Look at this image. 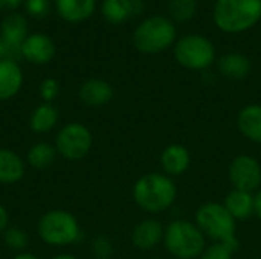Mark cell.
Instances as JSON below:
<instances>
[{
    "instance_id": "obj_25",
    "label": "cell",
    "mask_w": 261,
    "mask_h": 259,
    "mask_svg": "<svg viewBox=\"0 0 261 259\" xmlns=\"http://www.w3.org/2000/svg\"><path fill=\"white\" fill-rule=\"evenodd\" d=\"M239 249L225 243H211L205 247L199 259H232Z\"/></svg>"
},
{
    "instance_id": "obj_4",
    "label": "cell",
    "mask_w": 261,
    "mask_h": 259,
    "mask_svg": "<svg viewBox=\"0 0 261 259\" xmlns=\"http://www.w3.org/2000/svg\"><path fill=\"white\" fill-rule=\"evenodd\" d=\"M164 244L176 259H196L205 250L206 238L194 221L174 220L165 227Z\"/></svg>"
},
{
    "instance_id": "obj_33",
    "label": "cell",
    "mask_w": 261,
    "mask_h": 259,
    "mask_svg": "<svg viewBox=\"0 0 261 259\" xmlns=\"http://www.w3.org/2000/svg\"><path fill=\"white\" fill-rule=\"evenodd\" d=\"M12 259H38L35 255H32V253H18V255H15Z\"/></svg>"
},
{
    "instance_id": "obj_6",
    "label": "cell",
    "mask_w": 261,
    "mask_h": 259,
    "mask_svg": "<svg viewBox=\"0 0 261 259\" xmlns=\"http://www.w3.org/2000/svg\"><path fill=\"white\" fill-rule=\"evenodd\" d=\"M40 238L49 246H67L75 243L80 235V224L76 218L66 211H49L37 224Z\"/></svg>"
},
{
    "instance_id": "obj_18",
    "label": "cell",
    "mask_w": 261,
    "mask_h": 259,
    "mask_svg": "<svg viewBox=\"0 0 261 259\" xmlns=\"http://www.w3.org/2000/svg\"><path fill=\"white\" fill-rule=\"evenodd\" d=\"M28 24L23 15L20 14H11L8 15L3 23H2V40L6 44L8 52L11 49H18L21 47L23 41L28 38Z\"/></svg>"
},
{
    "instance_id": "obj_27",
    "label": "cell",
    "mask_w": 261,
    "mask_h": 259,
    "mask_svg": "<svg viewBox=\"0 0 261 259\" xmlns=\"http://www.w3.org/2000/svg\"><path fill=\"white\" fill-rule=\"evenodd\" d=\"M26 11L35 18H43L50 12L49 0H26Z\"/></svg>"
},
{
    "instance_id": "obj_28",
    "label": "cell",
    "mask_w": 261,
    "mask_h": 259,
    "mask_svg": "<svg viewBox=\"0 0 261 259\" xmlns=\"http://www.w3.org/2000/svg\"><path fill=\"white\" fill-rule=\"evenodd\" d=\"M93 255L98 259H109L113 253V247L109 238L106 237H98L93 241Z\"/></svg>"
},
{
    "instance_id": "obj_8",
    "label": "cell",
    "mask_w": 261,
    "mask_h": 259,
    "mask_svg": "<svg viewBox=\"0 0 261 259\" xmlns=\"http://www.w3.org/2000/svg\"><path fill=\"white\" fill-rule=\"evenodd\" d=\"M92 143L90 130L80 122H72L64 125L57 134L55 150L67 160H81L89 154Z\"/></svg>"
},
{
    "instance_id": "obj_32",
    "label": "cell",
    "mask_w": 261,
    "mask_h": 259,
    "mask_svg": "<svg viewBox=\"0 0 261 259\" xmlns=\"http://www.w3.org/2000/svg\"><path fill=\"white\" fill-rule=\"evenodd\" d=\"M255 215L261 220V188L255 192Z\"/></svg>"
},
{
    "instance_id": "obj_22",
    "label": "cell",
    "mask_w": 261,
    "mask_h": 259,
    "mask_svg": "<svg viewBox=\"0 0 261 259\" xmlns=\"http://www.w3.org/2000/svg\"><path fill=\"white\" fill-rule=\"evenodd\" d=\"M132 0H104L102 2V15L112 24L124 23L133 14Z\"/></svg>"
},
{
    "instance_id": "obj_3",
    "label": "cell",
    "mask_w": 261,
    "mask_h": 259,
    "mask_svg": "<svg viewBox=\"0 0 261 259\" xmlns=\"http://www.w3.org/2000/svg\"><path fill=\"white\" fill-rule=\"evenodd\" d=\"M194 223L213 243H225L239 249L237 240V221L226 211L223 203L210 202L202 205L194 214Z\"/></svg>"
},
{
    "instance_id": "obj_9",
    "label": "cell",
    "mask_w": 261,
    "mask_h": 259,
    "mask_svg": "<svg viewBox=\"0 0 261 259\" xmlns=\"http://www.w3.org/2000/svg\"><path fill=\"white\" fill-rule=\"evenodd\" d=\"M228 177L232 189L255 194L261 188L260 162L249 154H240L232 159L228 168Z\"/></svg>"
},
{
    "instance_id": "obj_2",
    "label": "cell",
    "mask_w": 261,
    "mask_h": 259,
    "mask_svg": "<svg viewBox=\"0 0 261 259\" xmlns=\"http://www.w3.org/2000/svg\"><path fill=\"white\" fill-rule=\"evenodd\" d=\"M214 23L226 34H242L261 20V0H217Z\"/></svg>"
},
{
    "instance_id": "obj_13",
    "label": "cell",
    "mask_w": 261,
    "mask_h": 259,
    "mask_svg": "<svg viewBox=\"0 0 261 259\" xmlns=\"http://www.w3.org/2000/svg\"><path fill=\"white\" fill-rule=\"evenodd\" d=\"M217 69H219V73L225 76L226 79L242 81L251 73L252 63L242 52H229L220 56L217 63Z\"/></svg>"
},
{
    "instance_id": "obj_26",
    "label": "cell",
    "mask_w": 261,
    "mask_h": 259,
    "mask_svg": "<svg viewBox=\"0 0 261 259\" xmlns=\"http://www.w3.org/2000/svg\"><path fill=\"white\" fill-rule=\"evenodd\" d=\"M28 241H29V238H28L26 232L18 227H11V229L5 231V243L12 250H23L28 246Z\"/></svg>"
},
{
    "instance_id": "obj_12",
    "label": "cell",
    "mask_w": 261,
    "mask_h": 259,
    "mask_svg": "<svg viewBox=\"0 0 261 259\" xmlns=\"http://www.w3.org/2000/svg\"><path fill=\"white\" fill-rule=\"evenodd\" d=\"M20 53L34 64H46L54 58L55 44L47 35L34 34L23 41Z\"/></svg>"
},
{
    "instance_id": "obj_19",
    "label": "cell",
    "mask_w": 261,
    "mask_h": 259,
    "mask_svg": "<svg viewBox=\"0 0 261 259\" xmlns=\"http://www.w3.org/2000/svg\"><path fill=\"white\" fill-rule=\"evenodd\" d=\"M57 12L70 23L89 18L95 11V0H55Z\"/></svg>"
},
{
    "instance_id": "obj_5",
    "label": "cell",
    "mask_w": 261,
    "mask_h": 259,
    "mask_svg": "<svg viewBox=\"0 0 261 259\" xmlns=\"http://www.w3.org/2000/svg\"><path fill=\"white\" fill-rule=\"evenodd\" d=\"M176 41V26L170 18L153 15L133 32V44L142 53H159Z\"/></svg>"
},
{
    "instance_id": "obj_29",
    "label": "cell",
    "mask_w": 261,
    "mask_h": 259,
    "mask_svg": "<svg viewBox=\"0 0 261 259\" xmlns=\"http://www.w3.org/2000/svg\"><path fill=\"white\" fill-rule=\"evenodd\" d=\"M58 90H60V85L58 82L54 79V78H47L41 82V87H40V93H41V98L50 104V101H54L58 95Z\"/></svg>"
},
{
    "instance_id": "obj_36",
    "label": "cell",
    "mask_w": 261,
    "mask_h": 259,
    "mask_svg": "<svg viewBox=\"0 0 261 259\" xmlns=\"http://www.w3.org/2000/svg\"><path fill=\"white\" fill-rule=\"evenodd\" d=\"M132 2H141V0H132Z\"/></svg>"
},
{
    "instance_id": "obj_11",
    "label": "cell",
    "mask_w": 261,
    "mask_h": 259,
    "mask_svg": "<svg viewBox=\"0 0 261 259\" xmlns=\"http://www.w3.org/2000/svg\"><path fill=\"white\" fill-rule=\"evenodd\" d=\"M161 166L168 177H179L190 169L191 153L182 143H170L161 153Z\"/></svg>"
},
{
    "instance_id": "obj_1",
    "label": "cell",
    "mask_w": 261,
    "mask_h": 259,
    "mask_svg": "<svg viewBox=\"0 0 261 259\" xmlns=\"http://www.w3.org/2000/svg\"><path fill=\"white\" fill-rule=\"evenodd\" d=\"M177 197V186L164 172H148L133 185V200L139 209L156 215L170 209Z\"/></svg>"
},
{
    "instance_id": "obj_30",
    "label": "cell",
    "mask_w": 261,
    "mask_h": 259,
    "mask_svg": "<svg viewBox=\"0 0 261 259\" xmlns=\"http://www.w3.org/2000/svg\"><path fill=\"white\" fill-rule=\"evenodd\" d=\"M23 0H0V11H12L21 5Z\"/></svg>"
},
{
    "instance_id": "obj_16",
    "label": "cell",
    "mask_w": 261,
    "mask_h": 259,
    "mask_svg": "<svg viewBox=\"0 0 261 259\" xmlns=\"http://www.w3.org/2000/svg\"><path fill=\"white\" fill-rule=\"evenodd\" d=\"M237 127L240 133L251 142L261 145V105L249 104L237 114Z\"/></svg>"
},
{
    "instance_id": "obj_20",
    "label": "cell",
    "mask_w": 261,
    "mask_h": 259,
    "mask_svg": "<svg viewBox=\"0 0 261 259\" xmlns=\"http://www.w3.org/2000/svg\"><path fill=\"white\" fill-rule=\"evenodd\" d=\"M24 163L14 151L0 148V183L12 185L23 179Z\"/></svg>"
},
{
    "instance_id": "obj_14",
    "label": "cell",
    "mask_w": 261,
    "mask_h": 259,
    "mask_svg": "<svg viewBox=\"0 0 261 259\" xmlns=\"http://www.w3.org/2000/svg\"><path fill=\"white\" fill-rule=\"evenodd\" d=\"M78 95H80V99L86 105H89V107H101V105H106V104H109L112 101L113 89L107 81L92 78V79L84 81L80 85Z\"/></svg>"
},
{
    "instance_id": "obj_10",
    "label": "cell",
    "mask_w": 261,
    "mask_h": 259,
    "mask_svg": "<svg viewBox=\"0 0 261 259\" xmlns=\"http://www.w3.org/2000/svg\"><path fill=\"white\" fill-rule=\"evenodd\" d=\"M165 227L156 218L139 221L132 231V243L139 250H153L164 241Z\"/></svg>"
},
{
    "instance_id": "obj_21",
    "label": "cell",
    "mask_w": 261,
    "mask_h": 259,
    "mask_svg": "<svg viewBox=\"0 0 261 259\" xmlns=\"http://www.w3.org/2000/svg\"><path fill=\"white\" fill-rule=\"evenodd\" d=\"M57 121H58L57 108L52 104L44 102V104L38 105L32 111L29 124H31L32 131H35V133H47L57 125Z\"/></svg>"
},
{
    "instance_id": "obj_34",
    "label": "cell",
    "mask_w": 261,
    "mask_h": 259,
    "mask_svg": "<svg viewBox=\"0 0 261 259\" xmlns=\"http://www.w3.org/2000/svg\"><path fill=\"white\" fill-rule=\"evenodd\" d=\"M5 55H8V49H6V44L3 43V40L0 38V60H3Z\"/></svg>"
},
{
    "instance_id": "obj_23",
    "label": "cell",
    "mask_w": 261,
    "mask_h": 259,
    "mask_svg": "<svg viewBox=\"0 0 261 259\" xmlns=\"http://www.w3.org/2000/svg\"><path fill=\"white\" fill-rule=\"evenodd\" d=\"M55 156H57L55 147L46 142H38V143H34L31 150L28 151V162L35 169H44L54 163Z\"/></svg>"
},
{
    "instance_id": "obj_7",
    "label": "cell",
    "mask_w": 261,
    "mask_h": 259,
    "mask_svg": "<svg viewBox=\"0 0 261 259\" xmlns=\"http://www.w3.org/2000/svg\"><path fill=\"white\" fill-rule=\"evenodd\" d=\"M174 58L188 70H206L216 60V47L203 35H185L174 44Z\"/></svg>"
},
{
    "instance_id": "obj_31",
    "label": "cell",
    "mask_w": 261,
    "mask_h": 259,
    "mask_svg": "<svg viewBox=\"0 0 261 259\" xmlns=\"http://www.w3.org/2000/svg\"><path fill=\"white\" fill-rule=\"evenodd\" d=\"M8 226V212L6 209L0 205V232H3Z\"/></svg>"
},
{
    "instance_id": "obj_17",
    "label": "cell",
    "mask_w": 261,
    "mask_h": 259,
    "mask_svg": "<svg viewBox=\"0 0 261 259\" xmlns=\"http://www.w3.org/2000/svg\"><path fill=\"white\" fill-rule=\"evenodd\" d=\"M223 206L234 217L236 221L248 220L249 217L255 215V194L232 189L225 197Z\"/></svg>"
},
{
    "instance_id": "obj_15",
    "label": "cell",
    "mask_w": 261,
    "mask_h": 259,
    "mask_svg": "<svg viewBox=\"0 0 261 259\" xmlns=\"http://www.w3.org/2000/svg\"><path fill=\"white\" fill-rule=\"evenodd\" d=\"M23 82V73L12 58L0 60V101H8L17 95Z\"/></svg>"
},
{
    "instance_id": "obj_24",
    "label": "cell",
    "mask_w": 261,
    "mask_h": 259,
    "mask_svg": "<svg viewBox=\"0 0 261 259\" xmlns=\"http://www.w3.org/2000/svg\"><path fill=\"white\" fill-rule=\"evenodd\" d=\"M197 11V0H168V12L171 21L185 23L190 21Z\"/></svg>"
},
{
    "instance_id": "obj_35",
    "label": "cell",
    "mask_w": 261,
    "mask_h": 259,
    "mask_svg": "<svg viewBox=\"0 0 261 259\" xmlns=\"http://www.w3.org/2000/svg\"><path fill=\"white\" fill-rule=\"evenodd\" d=\"M52 259H78V258H75V256H72V255H57V256H54Z\"/></svg>"
}]
</instances>
